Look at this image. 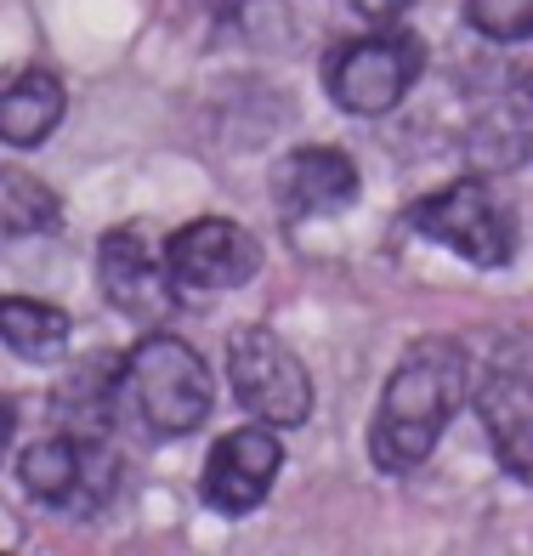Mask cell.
<instances>
[{
    "mask_svg": "<svg viewBox=\"0 0 533 556\" xmlns=\"http://www.w3.org/2000/svg\"><path fill=\"white\" fill-rule=\"evenodd\" d=\"M471 397V364L454 341H420L409 358L392 369L386 392L369 420V460L386 477H409L431 460L443 426L460 415Z\"/></svg>",
    "mask_w": 533,
    "mask_h": 556,
    "instance_id": "cell-1",
    "label": "cell"
},
{
    "mask_svg": "<svg viewBox=\"0 0 533 556\" xmlns=\"http://www.w3.org/2000/svg\"><path fill=\"white\" fill-rule=\"evenodd\" d=\"M119 415H131L148 438H188L216 409L211 364L182 336H148L119 364Z\"/></svg>",
    "mask_w": 533,
    "mask_h": 556,
    "instance_id": "cell-2",
    "label": "cell"
},
{
    "mask_svg": "<svg viewBox=\"0 0 533 556\" xmlns=\"http://www.w3.org/2000/svg\"><path fill=\"white\" fill-rule=\"evenodd\" d=\"M409 227L420 239L466 256L471 267H505L517 256V216L505 211V199L482 176H460V182L415 199Z\"/></svg>",
    "mask_w": 533,
    "mask_h": 556,
    "instance_id": "cell-3",
    "label": "cell"
},
{
    "mask_svg": "<svg viewBox=\"0 0 533 556\" xmlns=\"http://www.w3.org/2000/svg\"><path fill=\"white\" fill-rule=\"evenodd\" d=\"M227 387H233L239 409L272 426V432L313 420V375L267 324L233 330V341H227Z\"/></svg>",
    "mask_w": 533,
    "mask_h": 556,
    "instance_id": "cell-4",
    "label": "cell"
},
{
    "mask_svg": "<svg viewBox=\"0 0 533 556\" xmlns=\"http://www.w3.org/2000/svg\"><path fill=\"white\" fill-rule=\"evenodd\" d=\"M420 74H426L420 35L392 29V35H364V40L335 46V52H329V68H323V86L346 114L380 119V114L403 109V97L415 91Z\"/></svg>",
    "mask_w": 533,
    "mask_h": 556,
    "instance_id": "cell-5",
    "label": "cell"
},
{
    "mask_svg": "<svg viewBox=\"0 0 533 556\" xmlns=\"http://www.w3.org/2000/svg\"><path fill=\"white\" fill-rule=\"evenodd\" d=\"M17 477L40 505H58L68 517L103 511L119 483V454L109 448V432H58L23 448Z\"/></svg>",
    "mask_w": 533,
    "mask_h": 556,
    "instance_id": "cell-6",
    "label": "cell"
},
{
    "mask_svg": "<svg viewBox=\"0 0 533 556\" xmlns=\"http://www.w3.org/2000/svg\"><path fill=\"white\" fill-rule=\"evenodd\" d=\"M165 267L176 290H239L262 273V244L227 216H199L165 239Z\"/></svg>",
    "mask_w": 533,
    "mask_h": 556,
    "instance_id": "cell-7",
    "label": "cell"
},
{
    "mask_svg": "<svg viewBox=\"0 0 533 556\" xmlns=\"http://www.w3.org/2000/svg\"><path fill=\"white\" fill-rule=\"evenodd\" d=\"M97 285H103L109 307L131 324H165L176 313V278L165 256H154L142 227H109L97 239Z\"/></svg>",
    "mask_w": 533,
    "mask_h": 556,
    "instance_id": "cell-8",
    "label": "cell"
},
{
    "mask_svg": "<svg viewBox=\"0 0 533 556\" xmlns=\"http://www.w3.org/2000/svg\"><path fill=\"white\" fill-rule=\"evenodd\" d=\"M284 466V443L272 438V426H239V432H221V443L205 460V505L221 517H250L256 505L272 494V477Z\"/></svg>",
    "mask_w": 533,
    "mask_h": 556,
    "instance_id": "cell-9",
    "label": "cell"
},
{
    "mask_svg": "<svg viewBox=\"0 0 533 556\" xmlns=\"http://www.w3.org/2000/svg\"><path fill=\"white\" fill-rule=\"evenodd\" d=\"M471 397H477V415H482L494 460L517 483H533V381H522L517 369H488Z\"/></svg>",
    "mask_w": 533,
    "mask_h": 556,
    "instance_id": "cell-10",
    "label": "cell"
},
{
    "mask_svg": "<svg viewBox=\"0 0 533 556\" xmlns=\"http://www.w3.org/2000/svg\"><path fill=\"white\" fill-rule=\"evenodd\" d=\"M358 193H364L358 165L329 142L295 148L278 170V199H284L290 216H341L346 205H358Z\"/></svg>",
    "mask_w": 533,
    "mask_h": 556,
    "instance_id": "cell-11",
    "label": "cell"
},
{
    "mask_svg": "<svg viewBox=\"0 0 533 556\" xmlns=\"http://www.w3.org/2000/svg\"><path fill=\"white\" fill-rule=\"evenodd\" d=\"M466 154H471L477 170H511L533 154V97H528V86L505 91L488 114L471 119Z\"/></svg>",
    "mask_w": 533,
    "mask_h": 556,
    "instance_id": "cell-12",
    "label": "cell"
},
{
    "mask_svg": "<svg viewBox=\"0 0 533 556\" xmlns=\"http://www.w3.org/2000/svg\"><path fill=\"white\" fill-rule=\"evenodd\" d=\"M63 103H68V97L58 86V74L23 68L17 80L0 91V142H7V148H40L46 137L58 131Z\"/></svg>",
    "mask_w": 533,
    "mask_h": 556,
    "instance_id": "cell-13",
    "label": "cell"
},
{
    "mask_svg": "<svg viewBox=\"0 0 533 556\" xmlns=\"http://www.w3.org/2000/svg\"><path fill=\"white\" fill-rule=\"evenodd\" d=\"M68 313L35 295H0V341H7L23 364H52L68 346Z\"/></svg>",
    "mask_w": 533,
    "mask_h": 556,
    "instance_id": "cell-14",
    "label": "cell"
},
{
    "mask_svg": "<svg viewBox=\"0 0 533 556\" xmlns=\"http://www.w3.org/2000/svg\"><path fill=\"white\" fill-rule=\"evenodd\" d=\"M58 227H63V199L40 176L17 170V165L0 170V233L35 239V233H58Z\"/></svg>",
    "mask_w": 533,
    "mask_h": 556,
    "instance_id": "cell-15",
    "label": "cell"
},
{
    "mask_svg": "<svg viewBox=\"0 0 533 556\" xmlns=\"http://www.w3.org/2000/svg\"><path fill=\"white\" fill-rule=\"evenodd\" d=\"M466 23L482 40H533V0H466Z\"/></svg>",
    "mask_w": 533,
    "mask_h": 556,
    "instance_id": "cell-16",
    "label": "cell"
},
{
    "mask_svg": "<svg viewBox=\"0 0 533 556\" xmlns=\"http://www.w3.org/2000/svg\"><path fill=\"white\" fill-rule=\"evenodd\" d=\"M352 7H358L369 23H397L403 12H409L415 7V0H352Z\"/></svg>",
    "mask_w": 533,
    "mask_h": 556,
    "instance_id": "cell-17",
    "label": "cell"
},
{
    "mask_svg": "<svg viewBox=\"0 0 533 556\" xmlns=\"http://www.w3.org/2000/svg\"><path fill=\"white\" fill-rule=\"evenodd\" d=\"M12 432H17V409L0 397V454H7V438H12Z\"/></svg>",
    "mask_w": 533,
    "mask_h": 556,
    "instance_id": "cell-18",
    "label": "cell"
},
{
    "mask_svg": "<svg viewBox=\"0 0 533 556\" xmlns=\"http://www.w3.org/2000/svg\"><path fill=\"white\" fill-rule=\"evenodd\" d=\"M522 86H528V97H533V68H528V80H522Z\"/></svg>",
    "mask_w": 533,
    "mask_h": 556,
    "instance_id": "cell-19",
    "label": "cell"
}]
</instances>
